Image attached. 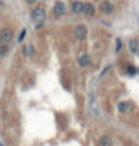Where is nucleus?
Listing matches in <instances>:
<instances>
[{
	"label": "nucleus",
	"mask_w": 139,
	"mask_h": 146,
	"mask_svg": "<svg viewBox=\"0 0 139 146\" xmlns=\"http://www.w3.org/2000/svg\"><path fill=\"white\" fill-rule=\"evenodd\" d=\"M99 146H112V139L109 136H102L99 140Z\"/></svg>",
	"instance_id": "1a4fd4ad"
},
{
	"label": "nucleus",
	"mask_w": 139,
	"mask_h": 146,
	"mask_svg": "<svg viewBox=\"0 0 139 146\" xmlns=\"http://www.w3.org/2000/svg\"><path fill=\"white\" fill-rule=\"evenodd\" d=\"M100 11L103 12V14H112V12H114V5H112L111 2H103L100 5Z\"/></svg>",
	"instance_id": "39448f33"
},
{
	"label": "nucleus",
	"mask_w": 139,
	"mask_h": 146,
	"mask_svg": "<svg viewBox=\"0 0 139 146\" xmlns=\"http://www.w3.org/2000/svg\"><path fill=\"white\" fill-rule=\"evenodd\" d=\"M127 73H129V75H135V73H136V67H132V66H130V67L127 69Z\"/></svg>",
	"instance_id": "2eb2a0df"
},
{
	"label": "nucleus",
	"mask_w": 139,
	"mask_h": 146,
	"mask_svg": "<svg viewBox=\"0 0 139 146\" xmlns=\"http://www.w3.org/2000/svg\"><path fill=\"white\" fill-rule=\"evenodd\" d=\"M27 2H29V3H35V0H27Z\"/></svg>",
	"instance_id": "a211bd4d"
},
{
	"label": "nucleus",
	"mask_w": 139,
	"mask_h": 146,
	"mask_svg": "<svg viewBox=\"0 0 139 146\" xmlns=\"http://www.w3.org/2000/svg\"><path fill=\"white\" fill-rule=\"evenodd\" d=\"M24 35H25V30H23V33H21V36H19V40H23V39H24Z\"/></svg>",
	"instance_id": "f3484780"
},
{
	"label": "nucleus",
	"mask_w": 139,
	"mask_h": 146,
	"mask_svg": "<svg viewBox=\"0 0 139 146\" xmlns=\"http://www.w3.org/2000/svg\"><path fill=\"white\" fill-rule=\"evenodd\" d=\"M90 64H91L90 55H82L81 58H79V66H81V67H87V66H90Z\"/></svg>",
	"instance_id": "f8f14e48"
},
{
	"label": "nucleus",
	"mask_w": 139,
	"mask_h": 146,
	"mask_svg": "<svg viewBox=\"0 0 139 146\" xmlns=\"http://www.w3.org/2000/svg\"><path fill=\"white\" fill-rule=\"evenodd\" d=\"M23 52H24V55L29 57V58H31L33 55H35V49H33L31 45H25L24 48H23Z\"/></svg>",
	"instance_id": "9b49d317"
},
{
	"label": "nucleus",
	"mask_w": 139,
	"mask_h": 146,
	"mask_svg": "<svg viewBox=\"0 0 139 146\" xmlns=\"http://www.w3.org/2000/svg\"><path fill=\"white\" fill-rule=\"evenodd\" d=\"M87 35H88V30L85 25H76L75 27V37L78 40H84V39L87 37Z\"/></svg>",
	"instance_id": "7ed1b4c3"
},
{
	"label": "nucleus",
	"mask_w": 139,
	"mask_h": 146,
	"mask_svg": "<svg viewBox=\"0 0 139 146\" xmlns=\"http://www.w3.org/2000/svg\"><path fill=\"white\" fill-rule=\"evenodd\" d=\"M12 37H14V33H12V30L6 29V30H3V31H0V42H2V43L8 45V43L12 40Z\"/></svg>",
	"instance_id": "20e7f679"
},
{
	"label": "nucleus",
	"mask_w": 139,
	"mask_h": 146,
	"mask_svg": "<svg viewBox=\"0 0 139 146\" xmlns=\"http://www.w3.org/2000/svg\"><path fill=\"white\" fill-rule=\"evenodd\" d=\"M129 46H130V51L133 52V54H139V40H138V39H133V40H130Z\"/></svg>",
	"instance_id": "6e6552de"
},
{
	"label": "nucleus",
	"mask_w": 139,
	"mask_h": 146,
	"mask_svg": "<svg viewBox=\"0 0 139 146\" xmlns=\"http://www.w3.org/2000/svg\"><path fill=\"white\" fill-rule=\"evenodd\" d=\"M88 109L94 113L96 116H99L100 115V110H99V108H97V100H96V96L93 94V92H90L88 94Z\"/></svg>",
	"instance_id": "f257e3e1"
},
{
	"label": "nucleus",
	"mask_w": 139,
	"mask_h": 146,
	"mask_svg": "<svg viewBox=\"0 0 139 146\" xmlns=\"http://www.w3.org/2000/svg\"><path fill=\"white\" fill-rule=\"evenodd\" d=\"M115 49H117V52L121 49V40H120V39H117V48Z\"/></svg>",
	"instance_id": "dca6fc26"
},
{
	"label": "nucleus",
	"mask_w": 139,
	"mask_h": 146,
	"mask_svg": "<svg viewBox=\"0 0 139 146\" xmlns=\"http://www.w3.org/2000/svg\"><path fill=\"white\" fill-rule=\"evenodd\" d=\"M8 51H9V46L8 45H5V43L0 45V57H5L6 54H8Z\"/></svg>",
	"instance_id": "4468645a"
},
{
	"label": "nucleus",
	"mask_w": 139,
	"mask_h": 146,
	"mask_svg": "<svg viewBox=\"0 0 139 146\" xmlns=\"http://www.w3.org/2000/svg\"><path fill=\"white\" fill-rule=\"evenodd\" d=\"M31 18H33V21H36V23H43V19H45V9L43 8L33 9Z\"/></svg>",
	"instance_id": "f03ea898"
},
{
	"label": "nucleus",
	"mask_w": 139,
	"mask_h": 146,
	"mask_svg": "<svg viewBox=\"0 0 139 146\" xmlns=\"http://www.w3.org/2000/svg\"><path fill=\"white\" fill-rule=\"evenodd\" d=\"M130 109V103L129 102H121L120 104H118V110L120 112H127Z\"/></svg>",
	"instance_id": "ddd939ff"
},
{
	"label": "nucleus",
	"mask_w": 139,
	"mask_h": 146,
	"mask_svg": "<svg viewBox=\"0 0 139 146\" xmlns=\"http://www.w3.org/2000/svg\"><path fill=\"white\" fill-rule=\"evenodd\" d=\"M0 146H3V145H0Z\"/></svg>",
	"instance_id": "6ab92c4d"
},
{
	"label": "nucleus",
	"mask_w": 139,
	"mask_h": 146,
	"mask_svg": "<svg viewBox=\"0 0 139 146\" xmlns=\"http://www.w3.org/2000/svg\"><path fill=\"white\" fill-rule=\"evenodd\" d=\"M64 5L61 3V2H57L55 5H54V14H55V17H61L63 14H64Z\"/></svg>",
	"instance_id": "423d86ee"
},
{
	"label": "nucleus",
	"mask_w": 139,
	"mask_h": 146,
	"mask_svg": "<svg viewBox=\"0 0 139 146\" xmlns=\"http://www.w3.org/2000/svg\"><path fill=\"white\" fill-rule=\"evenodd\" d=\"M82 12L85 15H88V17H93V15H94V12H96V9H94V6H93L91 3H84Z\"/></svg>",
	"instance_id": "0eeeda50"
},
{
	"label": "nucleus",
	"mask_w": 139,
	"mask_h": 146,
	"mask_svg": "<svg viewBox=\"0 0 139 146\" xmlns=\"http://www.w3.org/2000/svg\"><path fill=\"white\" fill-rule=\"evenodd\" d=\"M82 9H84V3H81V2H74L72 3V11H74L75 14H81Z\"/></svg>",
	"instance_id": "9d476101"
}]
</instances>
